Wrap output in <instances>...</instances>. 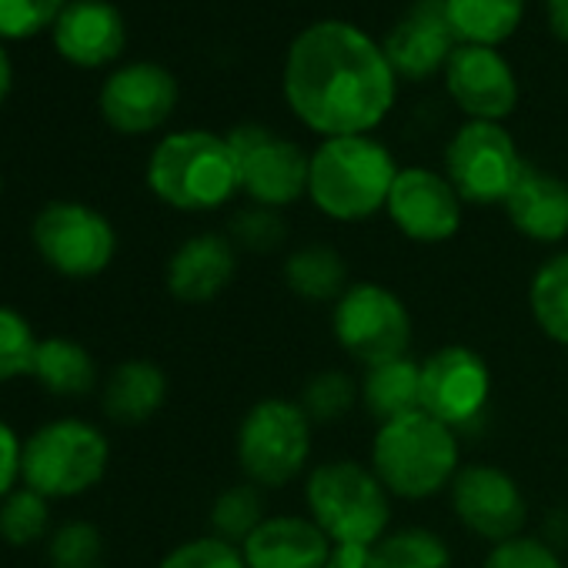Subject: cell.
Segmentation results:
<instances>
[{
  "label": "cell",
  "instance_id": "cell-2",
  "mask_svg": "<svg viewBox=\"0 0 568 568\" xmlns=\"http://www.w3.org/2000/svg\"><path fill=\"white\" fill-rule=\"evenodd\" d=\"M368 465L398 501H428L452 488L462 462V438L428 412L382 422L372 435Z\"/></svg>",
  "mask_w": 568,
  "mask_h": 568
},
{
  "label": "cell",
  "instance_id": "cell-26",
  "mask_svg": "<svg viewBox=\"0 0 568 568\" xmlns=\"http://www.w3.org/2000/svg\"><path fill=\"white\" fill-rule=\"evenodd\" d=\"M528 315L558 348H568V247L548 254L528 281Z\"/></svg>",
  "mask_w": 568,
  "mask_h": 568
},
{
  "label": "cell",
  "instance_id": "cell-19",
  "mask_svg": "<svg viewBox=\"0 0 568 568\" xmlns=\"http://www.w3.org/2000/svg\"><path fill=\"white\" fill-rule=\"evenodd\" d=\"M247 568H325L332 538L305 511H271L241 545Z\"/></svg>",
  "mask_w": 568,
  "mask_h": 568
},
{
  "label": "cell",
  "instance_id": "cell-10",
  "mask_svg": "<svg viewBox=\"0 0 568 568\" xmlns=\"http://www.w3.org/2000/svg\"><path fill=\"white\" fill-rule=\"evenodd\" d=\"M525 168L511 131L498 121H465L445 148V178L465 204H505Z\"/></svg>",
  "mask_w": 568,
  "mask_h": 568
},
{
  "label": "cell",
  "instance_id": "cell-6",
  "mask_svg": "<svg viewBox=\"0 0 568 568\" xmlns=\"http://www.w3.org/2000/svg\"><path fill=\"white\" fill-rule=\"evenodd\" d=\"M305 511L332 545H378L392 531V495L368 462L328 458L305 475Z\"/></svg>",
  "mask_w": 568,
  "mask_h": 568
},
{
  "label": "cell",
  "instance_id": "cell-14",
  "mask_svg": "<svg viewBox=\"0 0 568 568\" xmlns=\"http://www.w3.org/2000/svg\"><path fill=\"white\" fill-rule=\"evenodd\" d=\"M385 214L402 237L415 244H445L462 231L465 201L445 174L412 164L398 171Z\"/></svg>",
  "mask_w": 568,
  "mask_h": 568
},
{
  "label": "cell",
  "instance_id": "cell-25",
  "mask_svg": "<svg viewBox=\"0 0 568 568\" xmlns=\"http://www.w3.org/2000/svg\"><path fill=\"white\" fill-rule=\"evenodd\" d=\"M31 378L58 398H81V395L94 392L98 365L81 342L54 335V338L38 342Z\"/></svg>",
  "mask_w": 568,
  "mask_h": 568
},
{
  "label": "cell",
  "instance_id": "cell-42",
  "mask_svg": "<svg viewBox=\"0 0 568 568\" xmlns=\"http://www.w3.org/2000/svg\"><path fill=\"white\" fill-rule=\"evenodd\" d=\"M11 81H14V71H11V58L8 51L0 48V104H4L8 91H11Z\"/></svg>",
  "mask_w": 568,
  "mask_h": 568
},
{
  "label": "cell",
  "instance_id": "cell-3",
  "mask_svg": "<svg viewBox=\"0 0 568 568\" xmlns=\"http://www.w3.org/2000/svg\"><path fill=\"white\" fill-rule=\"evenodd\" d=\"M398 171L392 151L372 134L325 138L312 151L308 201L335 224H362L385 211Z\"/></svg>",
  "mask_w": 568,
  "mask_h": 568
},
{
  "label": "cell",
  "instance_id": "cell-23",
  "mask_svg": "<svg viewBox=\"0 0 568 568\" xmlns=\"http://www.w3.org/2000/svg\"><path fill=\"white\" fill-rule=\"evenodd\" d=\"M168 402V375L148 358L118 365L104 385V412L118 425H141L154 418Z\"/></svg>",
  "mask_w": 568,
  "mask_h": 568
},
{
  "label": "cell",
  "instance_id": "cell-40",
  "mask_svg": "<svg viewBox=\"0 0 568 568\" xmlns=\"http://www.w3.org/2000/svg\"><path fill=\"white\" fill-rule=\"evenodd\" d=\"M541 538L548 541V545H565L568 541V508H555L548 518H545V525H541Z\"/></svg>",
  "mask_w": 568,
  "mask_h": 568
},
{
  "label": "cell",
  "instance_id": "cell-31",
  "mask_svg": "<svg viewBox=\"0 0 568 568\" xmlns=\"http://www.w3.org/2000/svg\"><path fill=\"white\" fill-rule=\"evenodd\" d=\"M51 525V505L34 488H14L4 501H0V538L8 545L28 548L38 538H44Z\"/></svg>",
  "mask_w": 568,
  "mask_h": 568
},
{
  "label": "cell",
  "instance_id": "cell-41",
  "mask_svg": "<svg viewBox=\"0 0 568 568\" xmlns=\"http://www.w3.org/2000/svg\"><path fill=\"white\" fill-rule=\"evenodd\" d=\"M545 11H548L551 34L568 44V0H545Z\"/></svg>",
  "mask_w": 568,
  "mask_h": 568
},
{
  "label": "cell",
  "instance_id": "cell-32",
  "mask_svg": "<svg viewBox=\"0 0 568 568\" xmlns=\"http://www.w3.org/2000/svg\"><path fill=\"white\" fill-rule=\"evenodd\" d=\"M227 237L234 241L237 251L271 254V251H277L284 241H288V224H284L281 211H271V207H261V204H247L244 211H237L231 217Z\"/></svg>",
  "mask_w": 568,
  "mask_h": 568
},
{
  "label": "cell",
  "instance_id": "cell-24",
  "mask_svg": "<svg viewBox=\"0 0 568 568\" xmlns=\"http://www.w3.org/2000/svg\"><path fill=\"white\" fill-rule=\"evenodd\" d=\"M358 402L362 408L382 425L422 408V362L412 355L378 362L362 372L358 378Z\"/></svg>",
  "mask_w": 568,
  "mask_h": 568
},
{
  "label": "cell",
  "instance_id": "cell-17",
  "mask_svg": "<svg viewBox=\"0 0 568 568\" xmlns=\"http://www.w3.org/2000/svg\"><path fill=\"white\" fill-rule=\"evenodd\" d=\"M458 34L448 21L445 0H415L402 21L385 38V58L392 71L405 81H428L445 71L448 58L458 48Z\"/></svg>",
  "mask_w": 568,
  "mask_h": 568
},
{
  "label": "cell",
  "instance_id": "cell-15",
  "mask_svg": "<svg viewBox=\"0 0 568 568\" xmlns=\"http://www.w3.org/2000/svg\"><path fill=\"white\" fill-rule=\"evenodd\" d=\"M178 108V81L164 64L138 61L118 68L101 88V114L121 134L158 131Z\"/></svg>",
  "mask_w": 568,
  "mask_h": 568
},
{
  "label": "cell",
  "instance_id": "cell-5",
  "mask_svg": "<svg viewBox=\"0 0 568 568\" xmlns=\"http://www.w3.org/2000/svg\"><path fill=\"white\" fill-rule=\"evenodd\" d=\"M315 422L305 415L298 398L267 395L257 398L234 435V458L244 481L281 491L312 471Z\"/></svg>",
  "mask_w": 568,
  "mask_h": 568
},
{
  "label": "cell",
  "instance_id": "cell-39",
  "mask_svg": "<svg viewBox=\"0 0 568 568\" xmlns=\"http://www.w3.org/2000/svg\"><path fill=\"white\" fill-rule=\"evenodd\" d=\"M325 568H378L375 545H332Z\"/></svg>",
  "mask_w": 568,
  "mask_h": 568
},
{
  "label": "cell",
  "instance_id": "cell-36",
  "mask_svg": "<svg viewBox=\"0 0 568 568\" xmlns=\"http://www.w3.org/2000/svg\"><path fill=\"white\" fill-rule=\"evenodd\" d=\"M158 568H247L241 545H231L217 535H201L174 545Z\"/></svg>",
  "mask_w": 568,
  "mask_h": 568
},
{
  "label": "cell",
  "instance_id": "cell-20",
  "mask_svg": "<svg viewBox=\"0 0 568 568\" xmlns=\"http://www.w3.org/2000/svg\"><path fill=\"white\" fill-rule=\"evenodd\" d=\"M124 18L108 0H74L54 21V44L61 58L78 68H101L124 51Z\"/></svg>",
  "mask_w": 568,
  "mask_h": 568
},
{
  "label": "cell",
  "instance_id": "cell-13",
  "mask_svg": "<svg viewBox=\"0 0 568 568\" xmlns=\"http://www.w3.org/2000/svg\"><path fill=\"white\" fill-rule=\"evenodd\" d=\"M448 501L458 525L485 545L515 538L528 525V498L518 478L491 462L462 465L448 488Z\"/></svg>",
  "mask_w": 568,
  "mask_h": 568
},
{
  "label": "cell",
  "instance_id": "cell-16",
  "mask_svg": "<svg viewBox=\"0 0 568 568\" xmlns=\"http://www.w3.org/2000/svg\"><path fill=\"white\" fill-rule=\"evenodd\" d=\"M445 88L468 121H505L518 104V81L511 64L495 48L458 44L445 64Z\"/></svg>",
  "mask_w": 568,
  "mask_h": 568
},
{
  "label": "cell",
  "instance_id": "cell-37",
  "mask_svg": "<svg viewBox=\"0 0 568 568\" xmlns=\"http://www.w3.org/2000/svg\"><path fill=\"white\" fill-rule=\"evenodd\" d=\"M64 0H0V38H31L58 21Z\"/></svg>",
  "mask_w": 568,
  "mask_h": 568
},
{
  "label": "cell",
  "instance_id": "cell-1",
  "mask_svg": "<svg viewBox=\"0 0 568 568\" xmlns=\"http://www.w3.org/2000/svg\"><path fill=\"white\" fill-rule=\"evenodd\" d=\"M284 101L322 138L372 134L395 108L398 74L385 48L348 21L305 28L284 58Z\"/></svg>",
  "mask_w": 568,
  "mask_h": 568
},
{
  "label": "cell",
  "instance_id": "cell-9",
  "mask_svg": "<svg viewBox=\"0 0 568 568\" xmlns=\"http://www.w3.org/2000/svg\"><path fill=\"white\" fill-rule=\"evenodd\" d=\"M234 164H237V181L241 194L251 204L284 211L308 197V171H312V154L264 124H237L231 134H224Z\"/></svg>",
  "mask_w": 568,
  "mask_h": 568
},
{
  "label": "cell",
  "instance_id": "cell-22",
  "mask_svg": "<svg viewBox=\"0 0 568 568\" xmlns=\"http://www.w3.org/2000/svg\"><path fill=\"white\" fill-rule=\"evenodd\" d=\"M284 288H288L305 305H335L352 284V267L345 254L325 241H308L288 251L281 267Z\"/></svg>",
  "mask_w": 568,
  "mask_h": 568
},
{
  "label": "cell",
  "instance_id": "cell-4",
  "mask_svg": "<svg viewBox=\"0 0 568 568\" xmlns=\"http://www.w3.org/2000/svg\"><path fill=\"white\" fill-rule=\"evenodd\" d=\"M148 187L174 211L207 214L241 194L234 151L214 131H174L148 158Z\"/></svg>",
  "mask_w": 568,
  "mask_h": 568
},
{
  "label": "cell",
  "instance_id": "cell-27",
  "mask_svg": "<svg viewBox=\"0 0 568 568\" xmlns=\"http://www.w3.org/2000/svg\"><path fill=\"white\" fill-rule=\"evenodd\" d=\"M445 11L462 44L495 48L518 31L525 0H445Z\"/></svg>",
  "mask_w": 568,
  "mask_h": 568
},
{
  "label": "cell",
  "instance_id": "cell-11",
  "mask_svg": "<svg viewBox=\"0 0 568 568\" xmlns=\"http://www.w3.org/2000/svg\"><path fill=\"white\" fill-rule=\"evenodd\" d=\"M31 237L38 254L58 274L74 281L104 274L118 254L114 224L81 201H51L48 207H41Z\"/></svg>",
  "mask_w": 568,
  "mask_h": 568
},
{
  "label": "cell",
  "instance_id": "cell-30",
  "mask_svg": "<svg viewBox=\"0 0 568 568\" xmlns=\"http://www.w3.org/2000/svg\"><path fill=\"white\" fill-rule=\"evenodd\" d=\"M298 405L315 425H335L348 418L362 402H358V378H352L342 368H325L315 372L298 395Z\"/></svg>",
  "mask_w": 568,
  "mask_h": 568
},
{
  "label": "cell",
  "instance_id": "cell-8",
  "mask_svg": "<svg viewBox=\"0 0 568 568\" xmlns=\"http://www.w3.org/2000/svg\"><path fill=\"white\" fill-rule=\"evenodd\" d=\"M412 335L415 325L405 298L382 281H352L332 305V338L362 368L408 355Z\"/></svg>",
  "mask_w": 568,
  "mask_h": 568
},
{
  "label": "cell",
  "instance_id": "cell-12",
  "mask_svg": "<svg viewBox=\"0 0 568 568\" xmlns=\"http://www.w3.org/2000/svg\"><path fill=\"white\" fill-rule=\"evenodd\" d=\"M491 405V368L468 345H442L422 358V412L452 432L475 428Z\"/></svg>",
  "mask_w": 568,
  "mask_h": 568
},
{
  "label": "cell",
  "instance_id": "cell-38",
  "mask_svg": "<svg viewBox=\"0 0 568 568\" xmlns=\"http://www.w3.org/2000/svg\"><path fill=\"white\" fill-rule=\"evenodd\" d=\"M21 452H24V442H18V432L0 422V501H4L18 478H21Z\"/></svg>",
  "mask_w": 568,
  "mask_h": 568
},
{
  "label": "cell",
  "instance_id": "cell-34",
  "mask_svg": "<svg viewBox=\"0 0 568 568\" xmlns=\"http://www.w3.org/2000/svg\"><path fill=\"white\" fill-rule=\"evenodd\" d=\"M54 568H101L104 565V535L91 521H68L51 538Z\"/></svg>",
  "mask_w": 568,
  "mask_h": 568
},
{
  "label": "cell",
  "instance_id": "cell-7",
  "mask_svg": "<svg viewBox=\"0 0 568 568\" xmlns=\"http://www.w3.org/2000/svg\"><path fill=\"white\" fill-rule=\"evenodd\" d=\"M111 465L108 435L84 418H58L41 425L21 452V481L38 495L78 498L101 485Z\"/></svg>",
  "mask_w": 568,
  "mask_h": 568
},
{
  "label": "cell",
  "instance_id": "cell-33",
  "mask_svg": "<svg viewBox=\"0 0 568 568\" xmlns=\"http://www.w3.org/2000/svg\"><path fill=\"white\" fill-rule=\"evenodd\" d=\"M38 335L28 318L14 308L0 305V385L31 375L38 355Z\"/></svg>",
  "mask_w": 568,
  "mask_h": 568
},
{
  "label": "cell",
  "instance_id": "cell-29",
  "mask_svg": "<svg viewBox=\"0 0 568 568\" xmlns=\"http://www.w3.org/2000/svg\"><path fill=\"white\" fill-rule=\"evenodd\" d=\"M267 505H264V488L251 485V481H234L227 485L214 501H211V535L231 541V545H244V538L267 518Z\"/></svg>",
  "mask_w": 568,
  "mask_h": 568
},
{
  "label": "cell",
  "instance_id": "cell-21",
  "mask_svg": "<svg viewBox=\"0 0 568 568\" xmlns=\"http://www.w3.org/2000/svg\"><path fill=\"white\" fill-rule=\"evenodd\" d=\"M508 224L535 244H561L568 241V181L528 164L501 204Z\"/></svg>",
  "mask_w": 568,
  "mask_h": 568
},
{
  "label": "cell",
  "instance_id": "cell-28",
  "mask_svg": "<svg viewBox=\"0 0 568 568\" xmlns=\"http://www.w3.org/2000/svg\"><path fill=\"white\" fill-rule=\"evenodd\" d=\"M378 568H452L455 551L448 538L428 525H402L392 528L375 545Z\"/></svg>",
  "mask_w": 568,
  "mask_h": 568
},
{
  "label": "cell",
  "instance_id": "cell-35",
  "mask_svg": "<svg viewBox=\"0 0 568 568\" xmlns=\"http://www.w3.org/2000/svg\"><path fill=\"white\" fill-rule=\"evenodd\" d=\"M481 568H565L561 551L548 545L541 535L521 531L498 545H488Z\"/></svg>",
  "mask_w": 568,
  "mask_h": 568
},
{
  "label": "cell",
  "instance_id": "cell-18",
  "mask_svg": "<svg viewBox=\"0 0 568 568\" xmlns=\"http://www.w3.org/2000/svg\"><path fill=\"white\" fill-rule=\"evenodd\" d=\"M237 274V247L224 231L184 237L164 267V284L181 305H211L227 292Z\"/></svg>",
  "mask_w": 568,
  "mask_h": 568
}]
</instances>
